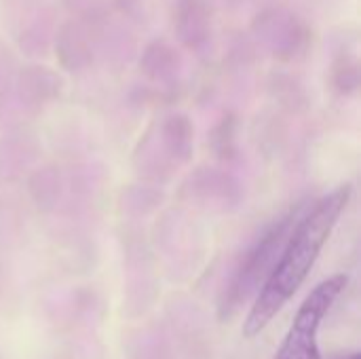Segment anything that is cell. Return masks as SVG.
Instances as JSON below:
<instances>
[{
	"mask_svg": "<svg viewBox=\"0 0 361 359\" xmlns=\"http://www.w3.org/2000/svg\"><path fill=\"white\" fill-rule=\"evenodd\" d=\"M351 199V184L338 186L324 195L290 231L269 277L264 279L247 317L243 334L247 339L258 336L292 300L298 288L309 277L317 262L326 241L330 239L341 214Z\"/></svg>",
	"mask_w": 361,
	"mask_h": 359,
	"instance_id": "1",
	"label": "cell"
},
{
	"mask_svg": "<svg viewBox=\"0 0 361 359\" xmlns=\"http://www.w3.org/2000/svg\"><path fill=\"white\" fill-rule=\"evenodd\" d=\"M347 284L349 277L338 273L313 288V292L305 298L298 313L294 315L290 332L281 341L275 359H324L317 343L319 326L334 307L336 298L347 288Z\"/></svg>",
	"mask_w": 361,
	"mask_h": 359,
	"instance_id": "2",
	"label": "cell"
},
{
	"mask_svg": "<svg viewBox=\"0 0 361 359\" xmlns=\"http://www.w3.org/2000/svg\"><path fill=\"white\" fill-rule=\"evenodd\" d=\"M294 229L292 218H286L281 222H277L243 258V262L239 264V269L235 271L222 300H220V317L226 320L231 317L258 288L260 284H264V279L269 277L290 231Z\"/></svg>",
	"mask_w": 361,
	"mask_h": 359,
	"instance_id": "3",
	"label": "cell"
}]
</instances>
